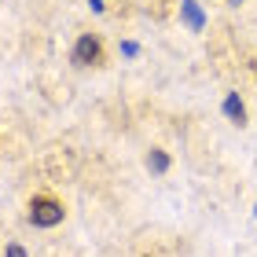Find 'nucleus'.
<instances>
[{
    "instance_id": "6",
    "label": "nucleus",
    "mask_w": 257,
    "mask_h": 257,
    "mask_svg": "<svg viewBox=\"0 0 257 257\" xmlns=\"http://www.w3.org/2000/svg\"><path fill=\"white\" fill-rule=\"evenodd\" d=\"M4 257H26V250H22V246H19V242H11V246L4 250Z\"/></svg>"
},
{
    "instance_id": "4",
    "label": "nucleus",
    "mask_w": 257,
    "mask_h": 257,
    "mask_svg": "<svg viewBox=\"0 0 257 257\" xmlns=\"http://www.w3.org/2000/svg\"><path fill=\"white\" fill-rule=\"evenodd\" d=\"M180 11H184V19H188L195 30L202 26V11H198V4H195V0H180Z\"/></svg>"
},
{
    "instance_id": "3",
    "label": "nucleus",
    "mask_w": 257,
    "mask_h": 257,
    "mask_svg": "<svg viewBox=\"0 0 257 257\" xmlns=\"http://www.w3.org/2000/svg\"><path fill=\"white\" fill-rule=\"evenodd\" d=\"M224 114L231 121H246V107H242V99H239V92H228V99H224Z\"/></svg>"
},
{
    "instance_id": "2",
    "label": "nucleus",
    "mask_w": 257,
    "mask_h": 257,
    "mask_svg": "<svg viewBox=\"0 0 257 257\" xmlns=\"http://www.w3.org/2000/svg\"><path fill=\"white\" fill-rule=\"evenodd\" d=\"M77 66H92V63H99L103 59V48H99V41L92 37V33H81L77 44H74V55H70Z\"/></svg>"
},
{
    "instance_id": "7",
    "label": "nucleus",
    "mask_w": 257,
    "mask_h": 257,
    "mask_svg": "<svg viewBox=\"0 0 257 257\" xmlns=\"http://www.w3.org/2000/svg\"><path fill=\"white\" fill-rule=\"evenodd\" d=\"M88 4H92V11H103V0H88Z\"/></svg>"
},
{
    "instance_id": "1",
    "label": "nucleus",
    "mask_w": 257,
    "mask_h": 257,
    "mask_svg": "<svg viewBox=\"0 0 257 257\" xmlns=\"http://www.w3.org/2000/svg\"><path fill=\"white\" fill-rule=\"evenodd\" d=\"M63 202H55L52 195H33L30 198V224L33 228H55L63 224Z\"/></svg>"
},
{
    "instance_id": "5",
    "label": "nucleus",
    "mask_w": 257,
    "mask_h": 257,
    "mask_svg": "<svg viewBox=\"0 0 257 257\" xmlns=\"http://www.w3.org/2000/svg\"><path fill=\"white\" fill-rule=\"evenodd\" d=\"M147 166L155 169V173H166V169H169V155H166V151H151V155H147Z\"/></svg>"
},
{
    "instance_id": "8",
    "label": "nucleus",
    "mask_w": 257,
    "mask_h": 257,
    "mask_svg": "<svg viewBox=\"0 0 257 257\" xmlns=\"http://www.w3.org/2000/svg\"><path fill=\"white\" fill-rule=\"evenodd\" d=\"M235 4H239V0H235Z\"/></svg>"
}]
</instances>
